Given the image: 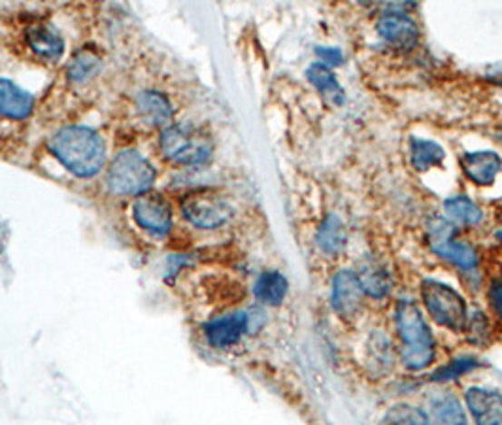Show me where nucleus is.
Here are the masks:
<instances>
[{
  "instance_id": "obj_16",
  "label": "nucleus",
  "mask_w": 502,
  "mask_h": 425,
  "mask_svg": "<svg viewBox=\"0 0 502 425\" xmlns=\"http://www.w3.org/2000/svg\"><path fill=\"white\" fill-rule=\"evenodd\" d=\"M27 40L31 50L38 54L42 59L47 61H57L63 55L64 44L61 35L50 27V25H34L27 33Z\"/></svg>"
},
{
  "instance_id": "obj_4",
  "label": "nucleus",
  "mask_w": 502,
  "mask_h": 425,
  "mask_svg": "<svg viewBox=\"0 0 502 425\" xmlns=\"http://www.w3.org/2000/svg\"><path fill=\"white\" fill-rule=\"evenodd\" d=\"M421 297L428 316L442 327L451 331H463L467 327V304L453 288L437 280H425L421 286Z\"/></svg>"
},
{
  "instance_id": "obj_3",
  "label": "nucleus",
  "mask_w": 502,
  "mask_h": 425,
  "mask_svg": "<svg viewBox=\"0 0 502 425\" xmlns=\"http://www.w3.org/2000/svg\"><path fill=\"white\" fill-rule=\"evenodd\" d=\"M162 153L182 164H201L212 155V138L193 125H172L161 136Z\"/></svg>"
},
{
  "instance_id": "obj_19",
  "label": "nucleus",
  "mask_w": 502,
  "mask_h": 425,
  "mask_svg": "<svg viewBox=\"0 0 502 425\" xmlns=\"http://www.w3.org/2000/svg\"><path fill=\"white\" fill-rule=\"evenodd\" d=\"M428 425H468L461 400L456 395H442L430 405Z\"/></svg>"
},
{
  "instance_id": "obj_15",
  "label": "nucleus",
  "mask_w": 502,
  "mask_h": 425,
  "mask_svg": "<svg viewBox=\"0 0 502 425\" xmlns=\"http://www.w3.org/2000/svg\"><path fill=\"white\" fill-rule=\"evenodd\" d=\"M306 76L321 94L323 99L334 106H340L346 101V93L337 80V76L332 74V70L321 63H314L306 70Z\"/></svg>"
},
{
  "instance_id": "obj_1",
  "label": "nucleus",
  "mask_w": 502,
  "mask_h": 425,
  "mask_svg": "<svg viewBox=\"0 0 502 425\" xmlns=\"http://www.w3.org/2000/svg\"><path fill=\"white\" fill-rule=\"evenodd\" d=\"M55 157L76 176L97 174L106 159V146L101 134L89 127H64L50 144Z\"/></svg>"
},
{
  "instance_id": "obj_12",
  "label": "nucleus",
  "mask_w": 502,
  "mask_h": 425,
  "mask_svg": "<svg viewBox=\"0 0 502 425\" xmlns=\"http://www.w3.org/2000/svg\"><path fill=\"white\" fill-rule=\"evenodd\" d=\"M467 407L476 425H502V393L470 388L467 391Z\"/></svg>"
},
{
  "instance_id": "obj_31",
  "label": "nucleus",
  "mask_w": 502,
  "mask_h": 425,
  "mask_svg": "<svg viewBox=\"0 0 502 425\" xmlns=\"http://www.w3.org/2000/svg\"><path fill=\"white\" fill-rule=\"evenodd\" d=\"M500 142H502V134H500Z\"/></svg>"
},
{
  "instance_id": "obj_17",
  "label": "nucleus",
  "mask_w": 502,
  "mask_h": 425,
  "mask_svg": "<svg viewBox=\"0 0 502 425\" xmlns=\"http://www.w3.org/2000/svg\"><path fill=\"white\" fill-rule=\"evenodd\" d=\"M348 244V231L337 214H329L318 229V246L329 255H339Z\"/></svg>"
},
{
  "instance_id": "obj_2",
  "label": "nucleus",
  "mask_w": 502,
  "mask_h": 425,
  "mask_svg": "<svg viewBox=\"0 0 502 425\" xmlns=\"http://www.w3.org/2000/svg\"><path fill=\"white\" fill-rule=\"evenodd\" d=\"M397 333L400 339V360L406 369L423 371L435 360V341L418 304L400 301L397 306Z\"/></svg>"
},
{
  "instance_id": "obj_28",
  "label": "nucleus",
  "mask_w": 502,
  "mask_h": 425,
  "mask_svg": "<svg viewBox=\"0 0 502 425\" xmlns=\"http://www.w3.org/2000/svg\"><path fill=\"white\" fill-rule=\"evenodd\" d=\"M489 302L498 318H502V278L495 280L489 288Z\"/></svg>"
},
{
  "instance_id": "obj_9",
  "label": "nucleus",
  "mask_w": 502,
  "mask_h": 425,
  "mask_svg": "<svg viewBox=\"0 0 502 425\" xmlns=\"http://www.w3.org/2000/svg\"><path fill=\"white\" fill-rule=\"evenodd\" d=\"M134 222L152 234L162 236L172 227V210L161 195H142L133 204Z\"/></svg>"
},
{
  "instance_id": "obj_27",
  "label": "nucleus",
  "mask_w": 502,
  "mask_h": 425,
  "mask_svg": "<svg viewBox=\"0 0 502 425\" xmlns=\"http://www.w3.org/2000/svg\"><path fill=\"white\" fill-rule=\"evenodd\" d=\"M316 54L320 55L321 64H325V66H340L344 63V54L339 50V47L321 45V47H318Z\"/></svg>"
},
{
  "instance_id": "obj_8",
  "label": "nucleus",
  "mask_w": 502,
  "mask_h": 425,
  "mask_svg": "<svg viewBox=\"0 0 502 425\" xmlns=\"http://www.w3.org/2000/svg\"><path fill=\"white\" fill-rule=\"evenodd\" d=\"M378 35L400 52L414 50L419 42L418 23L404 12H386L378 21Z\"/></svg>"
},
{
  "instance_id": "obj_22",
  "label": "nucleus",
  "mask_w": 502,
  "mask_h": 425,
  "mask_svg": "<svg viewBox=\"0 0 502 425\" xmlns=\"http://www.w3.org/2000/svg\"><path fill=\"white\" fill-rule=\"evenodd\" d=\"M357 278H359V282H361V288H363L365 295L381 299L389 293V288H391L389 274L378 263H365L361 267V274H357Z\"/></svg>"
},
{
  "instance_id": "obj_5",
  "label": "nucleus",
  "mask_w": 502,
  "mask_h": 425,
  "mask_svg": "<svg viewBox=\"0 0 502 425\" xmlns=\"http://www.w3.org/2000/svg\"><path fill=\"white\" fill-rule=\"evenodd\" d=\"M155 180L153 167L138 152L129 150L119 153L108 173V185L117 195L146 193Z\"/></svg>"
},
{
  "instance_id": "obj_29",
  "label": "nucleus",
  "mask_w": 502,
  "mask_h": 425,
  "mask_svg": "<svg viewBox=\"0 0 502 425\" xmlns=\"http://www.w3.org/2000/svg\"><path fill=\"white\" fill-rule=\"evenodd\" d=\"M487 78L491 82H495L497 85H502V63H498L487 70Z\"/></svg>"
},
{
  "instance_id": "obj_14",
  "label": "nucleus",
  "mask_w": 502,
  "mask_h": 425,
  "mask_svg": "<svg viewBox=\"0 0 502 425\" xmlns=\"http://www.w3.org/2000/svg\"><path fill=\"white\" fill-rule=\"evenodd\" d=\"M34 99L17 84L0 78V114L12 120H25L33 112Z\"/></svg>"
},
{
  "instance_id": "obj_10",
  "label": "nucleus",
  "mask_w": 502,
  "mask_h": 425,
  "mask_svg": "<svg viewBox=\"0 0 502 425\" xmlns=\"http://www.w3.org/2000/svg\"><path fill=\"white\" fill-rule=\"evenodd\" d=\"M363 288L361 282H359L357 274L349 271H342L332 280V306L337 314L349 321L357 316L363 306Z\"/></svg>"
},
{
  "instance_id": "obj_26",
  "label": "nucleus",
  "mask_w": 502,
  "mask_h": 425,
  "mask_svg": "<svg viewBox=\"0 0 502 425\" xmlns=\"http://www.w3.org/2000/svg\"><path fill=\"white\" fill-rule=\"evenodd\" d=\"M97 66H99V59L94 57L93 54L84 52V54H80V55L74 59V63H72V66H70L72 78L85 80V78H89V76L94 73V70H97Z\"/></svg>"
},
{
  "instance_id": "obj_6",
  "label": "nucleus",
  "mask_w": 502,
  "mask_h": 425,
  "mask_svg": "<svg viewBox=\"0 0 502 425\" xmlns=\"http://www.w3.org/2000/svg\"><path fill=\"white\" fill-rule=\"evenodd\" d=\"M183 216L201 229H218L232 216L231 204L218 193L199 192L183 199Z\"/></svg>"
},
{
  "instance_id": "obj_11",
  "label": "nucleus",
  "mask_w": 502,
  "mask_h": 425,
  "mask_svg": "<svg viewBox=\"0 0 502 425\" xmlns=\"http://www.w3.org/2000/svg\"><path fill=\"white\" fill-rule=\"evenodd\" d=\"M250 329V316L246 312H231L215 318L204 325V335L213 348H231L241 341Z\"/></svg>"
},
{
  "instance_id": "obj_23",
  "label": "nucleus",
  "mask_w": 502,
  "mask_h": 425,
  "mask_svg": "<svg viewBox=\"0 0 502 425\" xmlns=\"http://www.w3.org/2000/svg\"><path fill=\"white\" fill-rule=\"evenodd\" d=\"M444 208H446V214L459 225L474 227V225L480 223L482 218H484L480 206H477L476 203H472L467 197H461V195L448 199L444 203Z\"/></svg>"
},
{
  "instance_id": "obj_24",
  "label": "nucleus",
  "mask_w": 502,
  "mask_h": 425,
  "mask_svg": "<svg viewBox=\"0 0 502 425\" xmlns=\"http://www.w3.org/2000/svg\"><path fill=\"white\" fill-rule=\"evenodd\" d=\"M379 425H428V418L423 410L412 407V405H395L388 410L384 420Z\"/></svg>"
},
{
  "instance_id": "obj_25",
  "label": "nucleus",
  "mask_w": 502,
  "mask_h": 425,
  "mask_svg": "<svg viewBox=\"0 0 502 425\" xmlns=\"http://www.w3.org/2000/svg\"><path fill=\"white\" fill-rule=\"evenodd\" d=\"M477 363L476 360H470V358H459V360H453L451 363L444 365L442 369H438L435 374H433V381L435 382H448V381H456V378L467 374L468 371L476 369Z\"/></svg>"
},
{
  "instance_id": "obj_30",
  "label": "nucleus",
  "mask_w": 502,
  "mask_h": 425,
  "mask_svg": "<svg viewBox=\"0 0 502 425\" xmlns=\"http://www.w3.org/2000/svg\"><path fill=\"white\" fill-rule=\"evenodd\" d=\"M497 239H498V241H502V229L497 232Z\"/></svg>"
},
{
  "instance_id": "obj_18",
  "label": "nucleus",
  "mask_w": 502,
  "mask_h": 425,
  "mask_svg": "<svg viewBox=\"0 0 502 425\" xmlns=\"http://www.w3.org/2000/svg\"><path fill=\"white\" fill-rule=\"evenodd\" d=\"M446 152L433 140L412 138L410 140V161L418 173H427L433 167H440L444 163Z\"/></svg>"
},
{
  "instance_id": "obj_7",
  "label": "nucleus",
  "mask_w": 502,
  "mask_h": 425,
  "mask_svg": "<svg viewBox=\"0 0 502 425\" xmlns=\"http://www.w3.org/2000/svg\"><path fill=\"white\" fill-rule=\"evenodd\" d=\"M453 232H456V227H453L448 220L444 218L430 220L428 223L430 250L461 269H474L477 265L476 250L465 242L453 241Z\"/></svg>"
},
{
  "instance_id": "obj_21",
  "label": "nucleus",
  "mask_w": 502,
  "mask_h": 425,
  "mask_svg": "<svg viewBox=\"0 0 502 425\" xmlns=\"http://www.w3.org/2000/svg\"><path fill=\"white\" fill-rule=\"evenodd\" d=\"M136 104H138L140 114L146 117V120H150L152 124L164 125L171 122V117H172L171 104L166 103V99L161 97L159 93H153V91L142 93L136 99Z\"/></svg>"
},
{
  "instance_id": "obj_20",
  "label": "nucleus",
  "mask_w": 502,
  "mask_h": 425,
  "mask_svg": "<svg viewBox=\"0 0 502 425\" xmlns=\"http://www.w3.org/2000/svg\"><path fill=\"white\" fill-rule=\"evenodd\" d=\"M290 283L280 272H262L255 282V297L271 306H278L283 302Z\"/></svg>"
},
{
  "instance_id": "obj_13",
  "label": "nucleus",
  "mask_w": 502,
  "mask_h": 425,
  "mask_svg": "<svg viewBox=\"0 0 502 425\" xmlns=\"http://www.w3.org/2000/svg\"><path fill=\"white\" fill-rule=\"evenodd\" d=\"M461 169L476 185H493L502 171V157L495 152H468L461 157Z\"/></svg>"
}]
</instances>
